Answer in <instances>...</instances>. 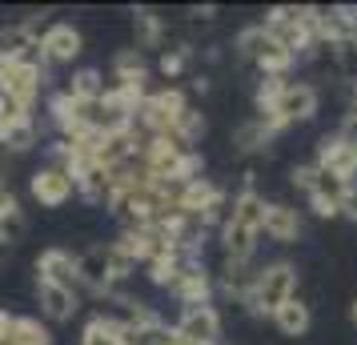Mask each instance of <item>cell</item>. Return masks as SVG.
Wrapping results in <instances>:
<instances>
[{
  "label": "cell",
  "mask_w": 357,
  "mask_h": 345,
  "mask_svg": "<svg viewBox=\"0 0 357 345\" xmlns=\"http://www.w3.org/2000/svg\"><path fill=\"white\" fill-rule=\"evenodd\" d=\"M132 33H137V52H145V49H165L169 29H165V20L153 8H137L132 13Z\"/></svg>",
  "instance_id": "cell-20"
},
{
  "label": "cell",
  "mask_w": 357,
  "mask_h": 345,
  "mask_svg": "<svg viewBox=\"0 0 357 345\" xmlns=\"http://www.w3.org/2000/svg\"><path fill=\"white\" fill-rule=\"evenodd\" d=\"M193 45L185 40V45H177V49H165L161 52V61H157V68H161V77H169V81H177L181 72L189 68V61H193Z\"/></svg>",
  "instance_id": "cell-30"
},
{
  "label": "cell",
  "mask_w": 357,
  "mask_h": 345,
  "mask_svg": "<svg viewBox=\"0 0 357 345\" xmlns=\"http://www.w3.org/2000/svg\"><path fill=\"white\" fill-rule=\"evenodd\" d=\"M36 141H40V132H36V116L33 113H20V116H13V121L0 125V148H4L8 157H13V153L36 148Z\"/></svg>",
  "instance_id": "cell-16"
},
{
  "label": "cell",
  "mask_w": 357,
  "mask_h": 345,
  "mask_svg": "<svg viewBox=\"0 0 357 345\" xmlns=\"http://www.w3.org/2000/svg\"><path fill=\"white\" fill-rule=\"evenodd\" d=\"M169 293L181 301V309H193V305H213V293H217V281H213L209 265L205 261H185L181 277L173 281Z\"/></svg>",
  "instance_id": "cell-6"
},
{
  "label": "cell",
  "mask_w": 357,
  "mask_h": 345,
  "mask_svg": "<svg viewBox=\"0 0 357 345\" xmlns=\"http://www.w3.org/2000/svg\"><path fill=\"white\" fill-rule=\"evenodd\" d=\"M349 45H354V52H357V33H354V40H349Z\"/></svg>",
  "instance_id": "cell-42"
},
{
  "label": "cell",
  "mask_w": 357,
  "mask_h": 345,
  "mask_svg": "<svg viewBox=\"0 0 357 345\" xmlns=\"http://www.w3.org/2000/svg\"><path fill=\"white\" fill-rule=\"evenodd\" d=\"M269 321L277 325L281 337H293V342H297V337H305L309 329H313V309H309V301H301V297H289Z\"/></svg>",
  "instance_id": "cell-17"
},
{
  "label": "cell",
  "mask_w": 357,
  "mask_h": 345,
  "mask_svg": "<svg viewBox=\"0 0 357 345\" xmlns=\"http://www.w3.org/2000/svg\"><path fill=\"white\" fill-rule=\"evenodd\" d=\"M36 297H40V313L49 321H56V325H65V321H73L81 313V297H77V289H68V285L36 281Z\"/></svg>",
  "instance_id": "cell-12"
},
{
  "label": "cell",
  "mask_w": 357,
  "mask_h": 345,
  "mask_svg": "<svg viewBox=\"0 0 357 345\" xmlns=\"http://www.w3.org/2000/svg\"><path fill=\"white\" fill-rule=\"evenodd\" d=\"M81 52H84V36L68 20H56L40 33V61L45 65H73Z\"/></svg>",
  "instance_id": "cell-9"
},
{
  "label": "cell",
  "mask_w": 357,
  "mask_h": 345,
  "mask_svg": "<svg viewBox=\"0 0 357 345\" xmlns=\"http://www.w3.org/2000/svg\"><path fill=\"white\" fill-rule=\"evenodd\" d=\"M29 193H33L36 205H45V209H61L68 201L77 197V185L68 177L65 169H56V164H45V169H36L33 177H29Z\"/></svg>",
  "instance_id": "cell-7"
},
{
  "label": "cell",
  "mask_w": 357,
  "mask_h": 345,
  "mask_svg": "<svg viewBox=\"0 0 357 345\" xmlns=\"http://www.w3.org/2000/svg\"><path fill=\"white\" fill-rule=\"evenodd\" d=\"M337 209H341V217L345 221H357V181L341 193V201H337Z\"/></svg>",
  "instance_id": "cell-33"
},
{
  "label": "cell",
  "mask_w": 357,
  "mask_h": 345,
  "mask_svg": "<svg viewBox=\"0 0 357 345\" xmlns=\"http://www.w3.org/2000/svg\"><path fill=\"white\" fill-rule=\"evenodd\" d=\"M313 164L321 169L325 177H333V181H341V185H354L357 181V145H349L337 129L321 132L317 153H313Z\"/></svg>",
  "instance_id": "cell-4"
},
{
  "label": "cell",
  "mask_w": 357,
  "mask_h": 345,
  "mask_svg": "<svg viewBox=\"0 0 357 345\" xmlns=\"http://www.w3.org/2000/svg\"><path fill=\"white\" fill-rule=\"evenodd\" d=\"M77 285H84L89 293H97V297H109V289L116 281L109 273V261H105V245H93L84 253H77Z\"/></svg>",
  "instance_id": "cell-11"
},
{
  "label": "cell",
  "mask_w": 357,
  "mask_h": 345,
  "mask_svg": "<svg viewBox=\"0 0 357 345\" xmlns=\"http://www.w3.org/2000/svg\"><path fill=\"white\" fill-rule=\"evenodd\" d=\"M349 317H354V325H357V297H354V305H349Z\"/></svg>",
  "instance_id": "cell-41"
},
{
  "label": "cell",
  "mask_w": 357,
  "mask_h": 345,
  "mask_svg": "<svg viewBox=\"0 0 357 345\" xmlns=\"http://www.w3.org/2000/svg\"><path fill=\"white\" fill-rule=\"evenodd\" d=\"M217 237H221V253H225V261H253V253H257V229H249V225H241V221H233L229 217L225 225L217 229Z\"/></svg>",
  "instance_id": "cell-15"
},
{
  "label": "cell",
  "mask_w": 357,
  "mask_h": 345,
  "mask_svg": "<svg viewBox=\"0 0 357 345\" xmlns=\"http://www.w3.org/2000/svg\"><path fill=\"white\" fill-rule=\"evenodd\" d=\"M305 205H309V213L317 217V221H337L341 217V209H337V197H329V193H309L305 197Z\"/></svg>",
  "instance_id": "cell-32"
},
{
  "label": "cell",
  "mask_w": 357,
  "mask_h": 345,
  "mask_svg": "<svg viewBox=\"0 0 357 345\" xmlns=\"http://www.w3.org/2000/svg\"><path fill=\"white\" fill-rule=\"evenodd\" d=\"M297 285H301V273L293 261H269L257 269L253 277V293L245 301V309L253 317H273L289 297H297Z\"/></svg>",
  "instance_id": "cell-1"
},
{
  "label": "cell",
  "mask_w": 357,
  "mask_h": 345,
  "mask_svg": "<svg viewBox=\"0 0 357 345\" xmlns=\"http://www.w3.org/2000/svg\"><path fill=\"white\" fill-rule=\"evenodd\" d=\"M273 141H277V129L269 121H261V116H249V121H241L237 129L229 132V145H233V153H241V157H257Z\"/></svg>",
  "instance_id": "cell-14"
},
{
  "label": "cell",
  "mask_w": 357,
  "mask_h": 345,
  "mask_svg": "<svg viewBox=\"0 0 357 345\" xmlns=\"http://www.w3.org/2000/svg\"><path fill=\"white\" fill-rule=\"evenodd\" d=\"M253 65L261 68V77H281V81H289V72L297 68V56H293V52H285L281 45H273V40H269V45L261 49V56L253 61Z\"/></svg>",
  "instance_id": "cell-25"
},
{
  "label": "cell",
  "mask_w": 357,
  "mask_h": 345,
  "mask_svg": "<svg viewBox=\"0 0 357 345\" xmlns=\"http://www.w3.org/2000/svg\"><path fill=\"white\" fill-rule=\"evenodd\" d=\"M113 81L116 84H145L149 81V61L145 52L137 49H121L113 56Z\"/></svg>",
  "instance_id": "cell-21"
},
{
  "label": "cell",
  "mask_w": 357,
  "mask_h": 345,
  "mask_svg": "<svg viewBox=\"0 0 357 345\" xmlns=\"http://www.w3.org/2000/svg\"><path fill=\"white\" fill-rule=\"evenodd\" d=\"M337 132L345 137V141H349V145H357V113H345V116H341Z\"/></svg>",
  "instance_id": "cell-35"
},
{
  "label": "cell",
  "mask_w": 357,
  "mask_h": 345,
  "mask_svg": "<svg viewBox=\"0 0 357 345\" xmlns=\"http://www.w3.org/2000/svg\"><path fill=\"white\" fill-rule=\"evenodd\" d=\"M8 345H52V329L40 317H13Z\"/></svg>",
  "instance_id": "cell-23"
},
{
  "label": "cell",
  "mask_w": 357,
  "mask_h": 345,
  "mask_svg": "<svg viewBox=\"0 0 357 345\" xmlns=\"http://www.w3.org/2000/svg\"><path fill=\"white\" fill-rule=\"evenodd\" d=\"M8 253H13V249H8V245H0V269L8 265Z\"/></svg>",
  "instance_id": "cell-40"
},
{
  "label": "cell",
  "mask_w": 357,
  "mask_h": 345,
  "mask_svg": "<svg viewBox=\"0 0 357 345\" xmlns=\"http://www.w3.org/2000/svg\"><path fill=\"white\" fill-rule=\"evenodd\" d=\"M205 132H209V125H205V113L189 105V109H185V113H181L177 121H173L169 137H173V141H177L181 148H193V145H201V137H205Z\"/></svg>",
  "instance_id": "cell-22"
},
{
  "label": "cell",
  "mask_w": 357,
  "mask_h": 345,
  "mask_svg": "<svg viewBox=\"0 0 357 345\" xmlns=\"http://www.w3.org/2000/svg\"><path fill=\"white\" fill-rule=\"evenodd\" d=\"M81 345H125V329L116 325L109 313H97V317L81 329Z\"/></svg>",
  "instance_id": "cell-24"
},
{
  "label": "cell",
  "mask_w": 357,
  "mask_h": 345,
  "mask_svg": "<svg viewBox=\"0 0 357 345\" xmlns=\"http://www.w3.org/2000/svg\"><path fill=\"white\" fill-rule=\"evenodd\" d=\"M65 93L73 100H100L105 97V77H100L97 68H81V72H73V81L65 84Z\"/></svg>",
  "instance_id": "cell-28"
},
{
  "label": "cell",
  "mask_w": 357,
  "mask_h": 345,
  "mask_svg": "<svg viewBox=\"0 0 357 345\" xmlns=\"http://www.w3.org/2000/svg\"><path fill=\"white\" fill-rule=\"evenodd\" d=\"M281 89H285V81H281V77H261L257 89H253V109H257L253 116H273Z\"/></svg>",
  "instance_id": "cell-29"
},
{
  "label": "cell",
  "mask_w": 357,
  "mask_h": 345,
  "mask_svg": "<svg viewBox=\"0 0 357 345\" xmlns=\"http://www.w3.org/2000/svg\"><path fill=\"white\" fill-rule=\"evenodd\" d=\"M317 109H321V93H317V84L313 81H285L281 97H277L273 121L281 125V129H297V125L313 121Z\"/></svg>",
  "instance_id": "cell-3"
},
{
  "label": "cell",
  "mask_w": 357,
  "mask_h": 345,
  "mask_svg": "<svg viewBox=\"0 0 357 345\" xmlns=\"http://www.w3.org/2000/svg\"><path fill=\"white\" fill-rule=\"evenodd\" d=\"M265 45H269L265 24H261V20H257V24H245L241 33L233 36V56H237V61H257Z\"/></svg>",
  "instance_id": "cell-27"
},
{
  "label": "cell",
  "mask_w": 357,
  "mask_h": 345,
  "mask_svg": "<svg viewBox=\"0 0 357 345\" xmlns=\"http://www.w3.org/2000/svg\"><path fill=\"white\" fill-rule=\"evenodd\" d=\"M45 89V65H24V61H0V97L33 113Z\"/></svg>",
  "instance_id": "cell-2"
},
{
  "label": "cell",
  "mask_w": 357,
  "mask_h": 345,
  "mask_svg": "<svg viewBox=\"0 0 357 345\" xmlns=\"http://www.w3.org/2000/svg\"><path fill=\"white\" fill-rule=\"evenodd\" d=\"M289 185L301 193V197H309V193H317V185H321V169L313 161H301L289 169Z\"/></svg>",
  "instance_id": "cell-31"
},
{
  "label": "cell",
  "mask_w": 357,
  "mask_h": 345,
  "mask_svg": "<svg viewBox=\"0 0 357 345\" xmlns=\"http://www.w3.org/2000/svg\"><path fill=\"white\" fill-rule=\"evenodd\" d=\"M261 233L273 245H297L305 237V217H301V209H293L285 201H269L265 217H261Z\"/></svg>",
  "instance_id": "cell-8"
},
{
  "label": "cell",
  "mask_w": 357,
  "mask_h": 345,
  "mask_svg": "<svg viewBox=\"0 0 357 345\" xmlns=\"http://www.w3.org/2000/svg\"><path fill=\"white\" fill-rule=\"evenodd\" d=\"M217 189H221V185H213L209 177H197V181H189V185H181V189H177L173 209L185 213V217H201V213H205V205L217 197Z\"/></svg>",
  "instance_id": "cell-19"
},
{
  "label": "cell",
  "mask_w": 357,
  "mask_h": 345,
  "mask_svg": "<svg viewBox=\"0 0 357 345\" xmlns=\"http://www.w3.org/2000/svg\"><path fill=\"white\" fill-rule=\"evenodd\" d=\"M177 333H181V342H189V345H221V313H217V305L181 309Z\"/></svg>",
  "instance_id": "cell-10"
},
{
  "label": "cell",
  "mask_w": 357,
  "mask_h": 345,
  "mask_svg": "<svg viewBox=\"0 0 357 345\" xmlns=\"http://www.w3.org/2000/svg\"><path fill=\"white\" fill-rule=\"evenodd\" d=\"M17 213H24L17 193H13V189H0V221H4V217H17Z\"/></svg>",
  "instance_id": "cell-34"
},
{
  "label": "cell",
  "mask_w": 357,
  "mask_h": 345,
  "mask_svg": "<svg viewBox=\"0 0 357 345\" xmlns=\"http://www.w3.org/2000/svg\"><path fill=\"white\" fill-rule=\"evenodd\" d=\"M0 61H24V65H45L40 61V29L36 20H13L0 29Z\"/></svg>",
  "instance_id": "cell-5"
},
{
  "label": "cell",
  "mask_w": 357,
  "mask_h": 345,
  "mask_svg": "<svg viewBox=\"0 0 357 345\" xmlns=\"http://www.w3.org/2000/svg\"><path fill=\"white\" fill-rule=\"evenodd\" d=\"M0 189H8V153L0 148Z\"/></svg>",
  "instance_id": "cell-37"
},
{
  "label": "cell",
  "mask_w": 357,
  "mask_h": 345,
  "mask_svg": "<svg viewBox=\"0 0 357 345\" xmlns=\"http://www.w3.org/2000/svg\"><path fill=\"white\" fill-rule=\"evenodd\" d=\"M253 277H257V269L245 261H221V273H217V289L225 297H233V301H249V293H253Z\"/></svg>",
  "instance_id": "cell-18"
},
{
  "label": "cell",
  "mask_w": 357,
  "mask_h": 345,
  "mask_svg": "<svg viewBox=\"0 0 357 345\" xmlns=\"http://www.w3.org/2000/svg\"><path fill=\"white\" fill-rule=\"evenodd\" d=\"M36 281H52V285H68L77 289V253L65 245H49L36 257Z\"/></svg>",
  "instance_id": "cell-13"
},
{
  "label": "cell",
  "mask_w": 357,
  "mask_h": 345,
  "mask_svg": "<svg viewBox=\"0 0 357 345\" xmlns=\"http://www.w3.org/2000/svg\"><path fill=\"white\" fill-rule=\"evenodd\" d=\"M189 17L193 20H213L217 17V8H213V4H205V8H189Z\"/></svg>",
  "instance_id": "cell-36"
},
{
  "label": "cell",
  "mask_w": 357,
  "mask_h": 345,
  "mask_svg": "<svg viewBox=\"0 0 357 345\" xmlns=\"http://www.w3.org/2000/svg\"><path fill=\"white\" fill-rule=\"evenodd\" d=\"M181 269H185V257L181 253H157L153 261H145V273L157 289H173V281L181 277Z\"/></svg>",
  "instance_id": "cell-26"
},
{
  "label": "cell",
  "mask_w": 357,
  "mask_h": 345,
  "mask_svg": "<svg viewBox=\"0 0 357 345\" xmlns=\"http://www.w3.org/2000/svg\"><path fill=\"white\" fill-rule=\"evenodd\" d=\"M221 56H225V52H221V45H209V49H205V61H221Z\"/></svg>",
  "instance_id": "cell-39"
},
{
  "label": "cell",
  "mask_w": 357,
  "mask_h": 345,
  "mask_svg": "<svg viewBox=\"0 0 357 345\" xmlns=\"http://www.w3.org/2000/svg\"><path fill=\"white\" fill-rule=\"evenodd\" d=\"M8 329H13V313H8V309H0V342L8 337Z\"/></svg>",
  "instance_id": "cell-38"
}]
</instances>
